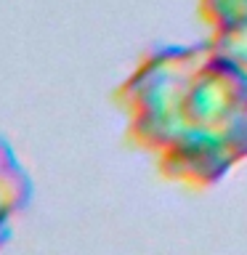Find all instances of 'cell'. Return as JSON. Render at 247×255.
I'll return each instance as SVG.
<instances>
[{
	"label": "cell",
	"mask_w": 247,
	"mask_h": 255,
	"mask_svg": "<svg viewBox=\"0 0 247 255\" xmlns=\"http://www.w3.org/2000/svg\"><path fill=\"white\" fill-rule=\"evenodd\" d=\"M112 99L165 181L207 191L247 162V72L207 40L151 48Z\"/></svg>",
	"instance_id": "cell-1"
},
{
	"label": "cell",
	"mask_w": 247,
	"mask_h": 255,
	"mask_svg": "<svg viewBox=\"0 0 247 255\" xmlns=\"http://www.w3.org/2000/svg\"><path fill=\"white\" fill-rule=\"evenodd\" d=\"M207 43L247 72V0H197Z\"/></svg>",
	"instance_id": "cell-2"
},
{
	"label": "cell",
	"mask_w": 247,
	"mask_h": 255,
	"mask_svg": "<svg viewBox=\"0 0 247 255\" xmlns=\"http://www.w3.org/2000/svg\"><path fill=\"white\" fill-rule=\"evenodd\" d=\"M32 191L35 183L29 170L24 167L11 141L0 135V247L13 237L16 221L27 213L32 202Z\"/></svg>",
	"instance_id": "cell-3"
}]
</instances>
